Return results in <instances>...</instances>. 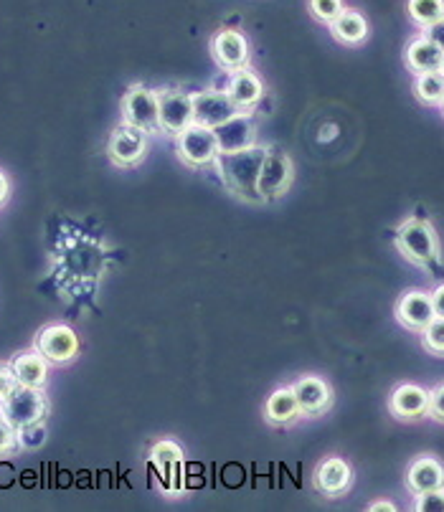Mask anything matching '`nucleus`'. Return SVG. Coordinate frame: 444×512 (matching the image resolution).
Masks as SVG:
<instances>
[{"label":"nucleus","mask_w":444,"mask_h":512,"mask_svg":"<svg viewBox=\"0 0 444 512\" xmlns=\"http://www.w3.org/2000/svg\"><path fill=\"white\" fill-rule=\"evenodd\" d=\"M353 485V469L346 459L328 457L315 469V487L325 497L346 495Z\"/></svg>","instance_id":"16"},{"label":"nucleus","mask_w":444,"mask_h":512,"mask_svg":"<svg viewBox=\"0 0 444 512\" xmlns=\"http://www.w3.org/2000/svg\"><path fill=\"white\" fill-rule=\"evenodd\" d=\"M406 13L417 26L427 28L444 16V0H409Z\"/></svg>","instance_id":"25"},{"label":"nucleus","mask_w":444,"mask_h":512,"mask_svg":"<svg viewBox=\"0 0 444 512\" xmlns=\"http://www.w3.org/2000/svg\"><path fill=\"white\" fill-rule=\"evenodd\" d=\"M216 142H219V153H239V150L252 148L254 140H257V125H254L252 115L249 112H239L236 117H231L229 122L216 127Z\"/></svg>","instance_id":"13"},{"label":"nucleus","mask_w":444,"mask_h":512,"mask_svg":"<svg viewBox=\"0 0 444 512\" xmlns=\"http://www.w3.org/2000/svg\"><path fill=\"white\" fill-rule=\"evenodd\" d=\"M424 36H427L429 41H434V44L444 51V16L439 18V21H434L432 26L424 28Z\"/></svg>","instance_id":"33"},{"label":"nucleus","mask_w":444,"mask_h":512,"mask_svg":"<svg viewBox=\"0 0 444 512\" xmlns=\"http://www.w3.org/2000/svg\"><path fill=\"white\" fill-rule=\"evenodd\" d=\"M148 132L138 130V127L122 122L110 137V145H107V155H110L112 163L117 168H135L138 163H143L145 153H148Z\"/></svg>","instance_id":"7"},{"label":"nucleus","mask_w":444,"mask_h":512,"mask_svg":"<svg viewBox=\"0 0 444 512\" xmlns=\"http://www.w3.org/2000/svg\"><path fill=\"white\" fill-rule=\"evenodd\" d=\"M330 33L338 44L361 46L368 39V21L356 8H343V13L330 23Z\"/></svg>","instance_id":"20"},{"label":"nucleus","mask_w":444,"mask_h":512,"mask_svg":"<svg viewBox=\"0 0 444 512\" xmlns=\"http://www.w3.org/2000/svg\"><path fill=\"white\" fill-rule=\"evenodd\" d=\"M211 54L226 71H239L249 64V41L244 33L224 28L211 39Z\"/></svg>","instance_id":"12"},{"label":"nucleus","mask_w":444,"mask_h":512,"mask_svg":"<svg viewBox=\"0 0 444 512\" xmlns=\"http://www.w3.org/2000/svg\"><path fill=\"white\" fill-rule=\"evenodd\" d=\"M0 411L16 429H23V426L44 424V419L49 416V401L41 388L18 386L6 401H0Z\"/></svg>","instance_id":"4"},{"label":"nucleus","mask_w":444,"mask_h":512,"mask_svg":"<svg viewBox=\"0 0 444 512\" xmlns=\"http://www.w3.org/2000/svg\"><path fill=\"white\" fill-rule=\"evenodd\" d=\"M432 302H434V312H437V317H444V284H439V287L434 289Z\"/></svg>","instance_id":"34"},{"label":"nucleus","mask_w":444,"mask_h":512,"mask_svg":"<svg viewBox=\"0 0 444 512\" xmlns=\"http://www.w3.org/2000/svg\"><path fill=\"white\" fill-rule=\"evenodd\" d=\"M439 71H442V74H444V56H442V66H439Z\"/></svg>","instance_id":"37"},{"label":"nucleus","mask_w":444,"mask_h":512,"mask_svg":"<svg viewBox=\"0 0 444 512\" xmlns=\"http://www.w3.org/2000/svg\"><path fill=\"white\" fill-rule=\"evenodd\" d=\"M8 191H11V186H8V178L0 173V206L8 201Z\"/></svg>","instance_id":"35"},{"label":"nucleus","mask_w":444,"mask_h":512,"mask_svg":"<svg viewBox=\"0 0 444 512\" xmlns=\"http://www.w3.org/2000/svg\"><path fill=\"white\" fill-rule=\"evenodd\" d=\"M437 317L434 312V302L432 295L427 292H406L399 302H396V320L406 327V330H412V333H422L424 327Z\"/></svg>","instance_id":"15"},{"label":"nucleus","mask_w":444,"mask_h":512,"mask_svg":"<svg viewBox=\"0 0 444 512\" xmlns=\"http://www.w3.org/2000/svg\"><path fill=\"white\" fill-rule=\"evenodd\" d=\"M406 487L414 495H424V492L442 490L444 487V467L434 457H419L417 462L406 472Z\"/></svg>","instance_id":"19"},{"label":"nucleus","mask_w":444,"mask_h":512,"mask_svg":"<svg viewBox=\"0 0 444 512\" xmlns=\"http://www.w3.org/2000/svg\"><path fill=\"white\" fill-rule=\"evenodd\" d=\"M442 112H444V99H442Z\"/></svg>","instance_id":"38"},{"label":"nucleus","mask_w":444,"mask_h":512,"mask_svg":"<svg viewBox=\"0 0 444 512\" xmlns=\"http://www.w3.org/2000/svg\"><path fill=\"white\" fill-rule=\"evenodd\" d=\"M396 249L401 251L406 262L417 267H432L439 259V239L432 224L422 218H409L396 229Z\"/></svg>","instance_id":"2"},{"label":"nucleus","mask_w":444,"mask_h":512,"mask_svg":"<svg viewBox=\"0 0 444 512\" xmlns=\"http://www.w3.org/2000/svg\"><path fill=\"white\" fill-rule=\"evenodd\" d=\"M444 51L439 49L434 41H429L427 36H419V39L409 41L404 51L406 66L414 71V74H427V71H439L442 66Z\"/></svg>","instance_id":"21"},{"label":"nucleus","mask_w":444,"mask_h":512,"mask_svg":"<svg viewBox=\"0 0 444 512\" xmlns=\"http://www.w3.org/2000/svg\"><path fill=\"white\" fill-rule=\"evenodd\" d=\"M236 115H239V109H236V104L231 102L226 92L193 94V125L216 130V127L224 125V122H229Z\"/></svg>","instance_id":"10"},{"label":"nucleus","mask_w":444,"mask_h":512,"mask_svg":"<svg viewBox=\"0 0 444 512\" xmlns=\"http://www.w3.org/2000/svg\"><path fill=\"white\" fill-rule=\"evenodd\" d=\"M389 409L396 419L414 421L429 414V393L417 383H404L391 393Z\"/></svg>","instance_id":"17"},{"label":"nucleus","mask_w":444,"mask_h":512,"mask_svg":"<svg viewBox=\"0 0 444 512\" xmlns=\"http://www.w3.org/2000/svg\"><path fill=\"white\" fill-rule=\"evenodd\" d=\"M49 360L36 350V353H21L13 358L11 368L18 378V386L44 388L46 376H49Z\"/></svg>","instance_id":"22"},{"label":"nucleus","mask_w":444,"mask_h":512,"mask_svg":"<svg viewBox=\"0 0 444 512\" xmlns=\"http://www.w3.org/2000/svg\"><path fill=\"white\" fill-rule=\"evenodd\" d=\"M18 444V429L6 419V414L0 411V457L13 452Z\"/></svg>","instance_id":"29"},{"label":"nucleus","mask_w":444,"mask_h":512,"mask_svg":"<svg viewBox=\"0 0 444 512\" xmlns=\"http://www.w3.org/2000/svg\"><path fill=\"white\" fill-rule=\"evenodd\" d=\"M414 94H417L419 102H424V104H442V99H444V74L442 71H427V74H417Z\"/></svg>","instance_id":"24"},{"label":"nucleus","mask_w":444,"mask_h":512,"mask_svg":"<svg viewBox=\"0 0 444 512\" xmlns=\"http://www.w3.org/2000/svg\"><path fill=\"white\" fill-rule=\"evenodd\" d=\"M36 350H39L49 363L64 365L69 363V360L77 358L79 338L72 327L49 325L44 327L39 333V338H36Z\"/></svg>","instance_id":"9"},{"label":"nucleus","mask_w":444,"mask_h":512,"mask_svg":"<svg viewBox=\"0 0 444 512\" xmlns=\"http://www.w3.org/2000/svg\"><path fill=\"white\" fill-rule=\"evenodd\" d=\"M424 348L434 355H444V317H434L422 330Z\"/></svg>","instance_id":"27"},{"label":"nucleus","mask_w":444,"mask_h":512,"mask_svg":"<svg viewBox=\"0 0 444 512\" xmlns=\"http://www.w3.org/2000/svg\"><path fill=\"white\" fill-rule=\"evenodd\" d=\"M160 130L170 135H181L193 125V94L186 92H158Z\"/></svg>","instance_id":"11"},{"label":"nucleus","mask_w":444,"mask_h":512,"mask_svg":"<svg viewBox=\"0 0 444 512\" xmlns=\"http://www.w3.org/2000/svg\"><path fill=\"white\" fill-rule=\"evenodd\" d=\"M417 510L444 512V487L442 490H432V492H424V495H417Z\"/></svg>","instance_id":"30"},{"label":"nucleus","mask_w":444,"mask_h":512,"mask_svg":"<svg viewBox=\"0 0 444 512\" xmlns=\"http://www.w3.org/2000/svg\"><path fill=\"white\" fill-rule=\"evenodd\" d=\"M178 158L188 165V168H206L219 158V142H216V132L211 127L191 125L178 135Z\"/></svg>","instance_id":"5"},{"label":"nucleus","mask_w":444,"mask_h":512,"mask_svg":"<svg viewBox=\"0 0 444 512\" xmlns=\"http://www.w3.org/2000/svg\"><path fill=\"white\" fill-rule=\"evenodd\" d=\"M292 178H295L292 160L287 158L285 153H280V150H267L262 173H259V198H262V201L282 198L290 191Z\"/></svg>","instance_id":"8"},{"label":"nucleus","mask_w":444,"mask_h":512,"mask_svg":"<svg viewBox=\"0 0 444 512\" xmlns=\"http://www.w3.org/2000/svg\"><path fill=\"white\" fill-rule=\"evenodd\" d=\"M122 120L143 132H158L160 130L158 92L145 87H132L130 92L125 94V99H122Z\"/></svg>","instance_id":"6"},{"label":"nucleus","mask_w":444,"mask_h":512,"mask_svg":"<svg viewBox=\"0 0 444 512\" xmlns=\"http://www.w3.org/2000/svg\"><path fill=\"white\" fill-rule=\"evenodd\" d=\"M264 158H267V148L252 145V148L239 150V153H219V158L214 163L219 168L224 186L234 196L244 198V201L262 203V198H259V173H262Z\"/></svg>","instance_id":"1"},{"label":"nucleus","mask_w":444,"mask_h":512,"mask_svg":"<svg viewBox=\"0 0 444 512\" xmlns=\"http://www.w3.org/2000/svg\"><path fill=\"white\" fill-rule=\"evenodd\" d=\"M16 388H18V378L16 373H13V368L6 363H0V401H6Z\"/></svg>","instance_id":"31"},{"label":"nucleus","mask_w":444,"mask_h":512,"mask_svg":"<svg viewBox=\"0 0 444 512\" xmlns=\"http://www.w3.org/2000/svg\"><path fill=\"white\" fill-rule=\"evenodd\" d=\"M46 442V429L44 424H33V426H23L18 429V444L26 449H36Z\"/></svg>","instance_id":"28"},{"label":"nucleus","mask_w":444,"mask_h":512,"mask_svg":"<svg viewBox=\"0 0 444 512\" xmlns=\"http://www.w3.org/2000/svg\"><path fill=\"white\" fill-rule=\"evenodd\" d=\"M150 469L163 495H181L186 490L183 449L176 442H158L150 452Z\"/></svg>","instance_id":"3"},{"label":"nucleus","mask_w":444,"mask_h":512,"mask_svg":"<svg viewBox=\"0 0 444 512\" xmlns=\"http://www.w3.org/2000/svg\"><path fill=\"white\" fill-rule=\"evenodd\" d=\"M429 416L444 424V383L429 393Z\"/></svg>","instance_id":"32"},{"label":"nucleus","mask_w":444,"mask_h":512,"mask_svg":"<svg viewBox=\"0 0 444 512\" xmlns=\"http://www.w3.org/2000/svg\"><path fill=\"white\" fill-rule=\"evenodd\" d=\"M300 416H320L333 406V388L318 376H305L292 386Z\"/></svg>","instance_id":"14"},{"label":"nucleus","mask_w":444,"mask_h":512,"mask_svg":"<svg viewBox=\"0 0 444 512\" xmlns=\"http://www.w3.org/2000/svg\"><path fill=\"white\" fill-rule=\"evenodd\" d=\"M368 510H389V512H394L396 507L391 505V502H373V505L368 507Z\"/></svg>","instance_id":"36"},{"label":"nucleus","mask_w":444,"mask_h":512,"mask_svg":"<svg viewBox=\"0 0 444 512\" xmlns=\"http://www.w3.org/2000/svg\"><path fill=\"white\" fill-rule=\"evenodd\" d=\"M226 94H229V99L236 104L239 112H249V109L257 107V102L262 99L264 87L262 82H259L257 74L244 66V69L234 71V77L229 79V87H226Z\"/></svg>","instance_id":"18"},{"label":"nucleus","mask_w":444,"mask_h":512,"mask_svg":"<svg viewBox=\"0 0 444 512\" xmlns=\"http://www.w3.org/2000/svg\"><path fill=\"white\" fill-rule=\"evenodd\" d=\"M307 8H310V16L315 21L330 26L346 6H343V0H307Z\"/></svg>","instance_id":"26"},{"label":"nucleus","mask_w":444,"mask_h":512,"mask_svg":"<svg viewBox=\"0 0 444 512\" xmlns=\"http://www.w3.org/2000/svg\"><path fill=\"white\" fill-rule=\"evenodd\" d=\"M264 414H267L269 424H277V426L292 424V421L300 416L295 391H292V388H280V391L272 393L267 401V409H264Z\"/></svg>","instance_id":"23"}]
</instances>
